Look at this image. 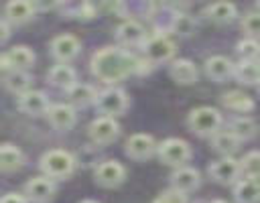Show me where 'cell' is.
<instances>
[{
    "label": "cell",
    "instance_id": "cell-1",
    "mask_svg": "<svg viewBox=\"0 0 260 203\" xmlns=\"http://www.w3.org/2000/svg\"><path fill=\"white\" fill-rule=\"evenodd\" d=\"M138 63L140 59L122 47H104L93 53L89 67L93 77L112 85L126 79L128 75H134L138 71Z\"/></svg>",
    "mask_w": 260,
    "mask_h": 203
},
{
    "label": "cell",
    "instance_id": "cell-2",
    "mask_svg": "<svg viewBox=\"0 0 260 203\" xmlns=\"http://www.w3.org/2000/svg\"><path fill=\"white\" fill-rule=\"evenodd\" d=\"M39 166H41L43 175L49 179H67L75 171V158L67 150L53 148L41 156Z\"/></svg>",
    "mask_w": 260,
    "mask_h": 203
},
{
    "label": "cell",
    "instance_id": "cell-3",
    "mask_svg": "<svg viewBox=\"0 0 260 203\" xmlns=\"http://www.w3.org/2000/svg\"><path fill=\"white\" fill-rule=\"evenodd\" d=\"M221 122H223L221 114L209 106H201V108L191 110L189 118H187V126L199 136H215L221 128Z\"/></svg>",
    "mask_w": 260,
    "mask_h": 203
},
{
    "label": "cell",
    "instance_id": "cell-4",
    "mask_svg": "<svg viewBox=\"0 0 260 203\" xmlns=\"http://www.w3.org/2000/svg\"><path fill=\"white\" fill-rule=\"evenodd\" d=\"M156 154L165 164L181 168L191 158V146L181 138H167V140H162L158 144V152Z\"/></svg>",
    "mask_w": 260,
    "mask_h": 203
},
{
    "label": "cell",
    "instance_id": "cell-5",
    "mask_svg": "<svg viewBox=\"0 0 260 203\" xmlns=\"http://www.w3.org/2000/svg\"><path fill=\"white\" fill-rule=\"evenodd\" d=\"M126 108H128V97L118 87H108V89L100 91L98 101H95V110L100 114L108 116V118H114V116L124 114Z\"/></svg>",
    "mask_w": 260,
    "mask_h": 203
},
{
    "label": "cell",
    "instance_id": "cell-6",
    "mask_svg": "<svg viewBox=\"0 0 260 203\" xmlns=\"http://www.w3.org/2000/svg\"><path fill=\"white\" fill-rule=\"evenodd\" d=\"M0 63H2V69H4L6 73H8V71H26V69L35 63V53H32L28 47L18 45V47L8 49V51L2 55Z\"/></svg>",
    "mask_w": 260,
    "mask_h": 203
},
{
    "label": "cell",
    "instance_id": "cell-7",
    "mask_svg": "<svg viewBox=\"0 0 260 203\" xmlns=\"http://www.w3.org/2000/svg\"><path fill=\"white\" fill-rule=\"evenodd\" d=\"M144 55L152 65L154 63H165L175 55V43L171 39H167L165 35H154L146 41Z\"/></svg>",
    "mask_w": 260,
    "mask_h": 203
},
{
    "label": "cell",
    "instance_id": "cell-8",
    "mask_svg": "<svg viewBox=\"0 0 260 203\" xmlns=\"http://www.w3.org/2000/svg\"><path fill=\"white\" fill-rule=\"evenodd\" d=\"M124 150L134 160H146L154 152H158V144L154 142V138L150 134H132L126 140V148Z\"/></svg>",
    "mask_w": 260,
    "mask_h": 203
},
{
    "label": "cell",
    "instance_id": "cell-9",
    "mask_svg": "<svg viewBox=\"0 0 260 203\" xmlns=\"http://www.w3.org/2000/svg\"><path fill=\"white\" fill-rule=\"evenodd\" d=\"M93 177H95V183L98 185H102L106 189H112V187H118L124 181L126 168L118 160H104V162L98 164Z\"/></svg>",
    "mask_w": 260,
    "mask_h": 203
},
{
    "label": "cell",
    "instance_id": "cell-10",
    "mask_svg": "<svg viewBox=\"0 0 260 203\" xmlns=\"http://www.w3.org/2000/svg\"><path fill=\"white\" fill-rule=\"evenodd\" d=\"M118 134H120V126L114 118L102 116L89 124V138L95 144H110L112 140L118 138Z\"/></svg>",
    "mask_w": 260,
    "mask_h": 203
},
{
    "label": "cell",
    "instance_id": "cell-11",
    "mask_svg": "<svg viewBox=\"0 0 260 203\" xmlns=\"http://www.w3.org/2000/svg\"><path fill=\"white\" fill-rule=\"evenodd\" d=\"M55 195V183L49 177H32L24 185V197L32 203H47Z\"/></svg>",
    "mask_w": 260,
    "mask_h": 203
},
{
    "label": "cell",
    "instance_id": "cell-12",
    "mask_svg": "<svg viewBox=\"0 0 260 203\" xmlns=\"http://www.w3.org/2000/svg\"><path fill=\"white\" fill-rule=\"evenodd\" d=\"M79 49H81V43L73 35H59V37H55L51 41V55L59 63H67V61L75 59Z\"/></svg>",
    "mask_w": 260,
    "mask_h": 203
},
{
    "label": "cell",
    "instance_id": "cell-13",
    "mask_svg": "<svg viewBox=\"0 0 260 203\" xmlns=\"http://www.w3.org/2000/svg\"><path fill=\"white\" fill-rule=\"evenodd\" d=\"M240 175H242V166L232 156H223V158L215 160L213 164H209V177L217 183H223V185L234 183Z\"/></svg>",
    "mask_w": 260,
    "mask_h": 203
},
{
    "label": "cell",
    "instance_id": "cell-14",
    "mask_svg": "<svg viewBox=\"0 0 260 203\" xmlns=\"http://www.w3.org/2000/svg\"><path fill=\"white\" fill-rule=\"evenodd\" d=\"M35 14H37V6L35 2L28 0H12L4 6V18L12 24H24L32 20Z\"/></svg>",
    "mask_w": 260,
    "mask_h": 203
},
{
    "label": "cell",
    "instance_id": "cell-15",
    "mask_svg": "<svg viewBox=\"0 0 260 203\" xmlns=\"http://www.w3.org/2000/svg\"><path fill=\"white\" fill-rule=\"evenodd\" d=\"M47 118H49V124L55 130H69L77 122V114H75L71 104H55V106H51L49 112H47Z\"/></svg>",
    "mask_w": 260,
    "mask_h": 203
},
{
    "label": "cell",
    "instance_id": "cell-16",
    "mask_svg": "<svg viewBox=\"0 0 260 203\" xmlns=\"http://www.w3.org/2000/svg\"><path fill=\"white\" fill-rule=\"evenodd\" d=\"M116 37H118V41L122 43V45H126V47H144L146 45V32H144V28L136 22V20H124L118 28H116Z\"/></svg>",
    "mask_w": 260,
    "mask_h": 203
},
{
    "label": "cell",
    "instance_id": "cell-17",
    "mask_svg": "<svg viewBox=\"0 0 260 203\" xmlns=\"http://www.w3.org/2000/svg\"><path fill=\"white\" fill-rule=\"evenodd\" d=\"M18 108L28 116H41V114H47L51 106H49V97L43 91L30 89L18 97Z\"/></svg>",
    "mask_w": 260,
    "mask_h": 203
},
{
    "label": "cell",
    "instance_id": "cell-18",
    "mask_svg": "<svg viewBox=\"0 0 260 203\" xmlns=\"http://www.w3.org/2000/svg\"><path fill=\"white\" fill-rule=\"evenodd\" d=\"M234 69H236V65L223 55H213L205 61V75L217 83L228 79L230 75H234Z\"/></svg>",
    "mask_w": 260,
    "mask_h": 203
},
{
    "label": "cell",
    "instance_id": "cell-19",
    "mask_svg": "<svg viewBox=\"0 0 260 203\" xmlns=\"http://www.w3.org/2000/svg\"><path fill=\"white\" fill-rule=\"evenodd\" d=\"M199 187V173L191 166H181L171 175V189L181 193H191Z\"/></svg>",
    "mask_w": 260,
    "mask_h": 203
},
{
    "label": "cell",
    "instance_id": "cell-20",
    "mask_svg": "<svg viewBox=\"0 0 260 203\" xmlns=\"http://www.w3.org/2000/svg\"><path fill=\"white\" fill-rule=\"evenodd\" d=\"M47 79L51 85L59 87V89H65L69 91L73 85H77V75L73 71V67L65 65V63H59L55 67H51V71L47 73Z\"/></svg>",
    "mask_w": 260,
    "mask_h": 203
},
{
    "label": "cell",
    "instance_id": "cell-21",
    "mask_svg": "<svg viewBox=\"0 0 260 203\" xmlns=\"http://www.w3.org/2000/svg\"><path fill=\"white\" fill-rule=\"evenodd\" d=\"M169 73H171V77L177 81V83H181V85H191V83H195L197 81V67L189 61V59H175L173 63H171V67H169Z\"/></svg>",
    "mask_w": 260,
    "mask_h": 203
},
{
    "label": "cell",
    "instance_id": "cell-22",
    "mask_svg": "<svg viewBox=\"0 0 260 203\" xmlns=\"http://www.w3.org/2000/svg\"><path fill=\"white\" fill-rule=\"evenodd\" d=\"M24 162V154L18 146L10 144V142H4L2 148H0V168L2 173H12V171H18Z\"/></svg>",
    "mask_w": 260,
    "mask_h": 203
},
{
    "label": "cell",
    "instance_id": "cell-23",
    "mask_svg": "<svg viewBox=\"0 0 260 203\" xmlns=\"http://www.w3.org/2000/svg\"><path fill=\"white\" fill-rule=\"evenodd\" d=\"M221 104L232 110V112H238V114H246V112H252L254 110V99L250 95H246L244 91H228L221 95Z\"/></svg>",
    "mask_w": 260,
    "mask_h": 203
},
{
    "label": "cell",
    "instance_id": "cell-24",
    "mask_svg": "<svg viewBox=\"0 0 260 203\" xmlns=\"http://www.w3.org/2000/svg\"><path fill=\"white\" fill-rule=\"evenodd\" d=\"M98 91H95V87H91L89 83H77V85H73L69 91H67V97H69V101L73 104V106H81V108H85V106H89V104H95L98 101Z\"/></svg>",
    "mask_w": 260,
    "mask_h": 203
},
{
    "label": "cell",
    "instance_id": "cell-25",
    "mask_svg": "<svg viewBox=\"0 0 260 203\" xmlns=\"http://www.w3.org/2000/svg\"><path fill=\"white\" fill-rule=\"evenodd\" d=\"M234 75L244 85H258L260 83V63L258 61H240L234 69Z\"/></svg>",
    "mask_w": 260,
    "mask_h": 203
},
{
    "label": "cell",
    "instance_id": "cell-26",
    "mask_svg": "<svg viewBox=\"0 0 260 203\" xmlns=\"http://www.w3.org/2000/svg\"><path fill=\"white\" fill-rule=\"evenodd\" d=\"M30 83H32V77H30L28 71H8L4 75L6 89L12 91V93H18V95L30 91Z\"/></svg>",
    "mask_w": 260,
    "mask_h": 203
},
{
    "label": "cell",
    "instance_id": "cell-27",
    "mask_svg": "<svg viewBox=\"0 0 260 203\" xmlns=\"http://www.w3.org/2000/svg\"><path fill=\"white\" fill-rule=\"evenodd\" d=\"M205 14L209 16V20H213V22H217V24H228V22H232V20L236 18L238 10H236V6L230 4V2H215V4L207 6Z\"/></svg>",
    "mask_w": 260,
    "mask_h": 203
},
{
    "label": "cell",
    "instance_id": "cell-28",
    "mask_svg": "<svg viewBox=\"0 0 260 203\" xmlns=\"http://www.w3.org/2000/svg\"><path fill=\"white\" fill-rule=\"evenodd\" d=\"M230 132L242 142V140H250L256 136L258 132V124L252 120V118H246V116H240L236 120H232L230 124Z\"/></svg>",
    "mask_w": 260,
    "mask_h": 203
},
{
    "label": "cell",
    "instance_id": "cell-29",
    "mask_svg": "<svg viewBox=\"0 0 260 203\" xmlns=\"http://www.w3.org/2000/svg\"><path fill=\"white\" fill-rule=\"evenodd\" d=\"M234 197L238 203H258L260 201V187H256L250 179H242L234 187Z\"/></svg>",
    "mask_w": 260,
    "mask_h": 203
},
{
    "label": "cell",
    "instance_id": "cell-30",
    "mask_svg": "<svg viewBox=\"0 0 260 203\" xmlns=\"http://www.w3.org/2000/svg\"><path fill=\"white\" fill-rule=\"evenodd\" d=\"M211 142H213V148L223 156H232L240 146V140L230 130H219L215 136H211Z\"/></svg>",
    "mask_w": 260,
    "mask_h": 203
},
{
    "label": "cell",
    "instance_id": "cell-31",
    "mask_svg": "<svg viewBox=\"0 0 260 203\" xmlns=\"http://www.w3.org/2000/svg\"><path fill=\"white\" fill-rule=\"evenodd\" d=\"M240 166H242V175H244L246 179L260 177V150L248 152V154L240 160Z\"/></svg>",
    "mask_w": 260,
    "mask_h": 203
},
{
    "label": "cell",
    "instance_id": "cell-32",
    "mask_svg": "<svg viewBox=\"0 0 260 203\" xmlns=\"http://www.w3.org/2000/svg\"><path fill=\"white\" fill-rule=\"evenodd\" d=\"M171 30L181 35V37H189L195 30V20L185 12H175L173 22H171Z\"/></svg>",
    "mask_w": 260,
    "mask_h": 203
},
{
    "label": "cell",
    "instance_id": "cell-33",
    "mask_svg": "<svg viewBox=\"0 0 260 203\" xmlns=\"http://www.w3.org/2000/svg\"><path fill=\"white\" fill-rule=\"evenodd\" d=\"M236 53L242 57V61H256L260 57V45L254 39H244L238 43Z\"/></svg>",
    "mask_w": 260,
    "mask_h": 203
},
{
    "label": "cell",
    "instance_id": "cell-34",
    "mask_svg": "<svg viewBox=\"0 0 260 203\" xmlns=\"http://www.w3.org/2000/svg\"><path fill=\"white\" fill-rule=\"evenodd\" d=\"M242 30L250 37V39H260V12L258 10H252L248 14H244L242 18Z\"/></svg>",
    "mask_w": 260,
    "mask_h": 203
},
{
    "label": "cell",
    "instance_id": "cell-35",
    "mask_svg": "<svg viewBox=\"0 0 260 203\" xmlns=\"http://www.w3.org/2000/svg\"><path fill=\"white\" fill-rule=\"evenodd\" d=\"M152 203H187V195L175 189H169L165 193H160Z\"/></svg>",
    "mask_w": 260,
    "mask_h": 203
},
{
    "label": "cell",
    "instance_id": "cell-36",
    "mask_svg": "<svg viewBox=\"0 0 260 203\" xmlns=\"http://www.w3.org/2000/svg\"><path fill=\"white\" fill-rule=\"evenodd\" d=\"M95 10H98V8H95L93 4H89V2H81V4L73 6L71 14H73L75 18H79V20H89V18L95 16Z\"/></svg>",
    "mask_w": 260,
    "mask_h": 203
},
{
    "label": "cell",
    "instance_id": "cell-37",
    "mask_svg": "<svg viewBox=\"0 0 260 203\" xmlns=\"http://www.w3.org/2000/svg\"><path fill=\"white\" fill-rule=\"evenodd\" d=\"M98 10H108V12H112V14H124L126 6L120 4V2H114V4H112V2H106V4H100Z\"/></svg>",
    "mask_w": 260,
    "mask_h": 203
},
{
    "label": "cell",
    "instance_id": "cell-38",
    "mask_svg": "<svg viewBox=\"0 0 260 203\" xmlns=\"http://www.w3.org/2000/svg\"><path fill=\"white\" fill-rule=\"evenodd\" d=\"M0 203H28V199L20 193H6Z\"/></svg>",
    "mask_w": 260,
    "mask_h": 203
},
{
    "label": "cell",
    "instance_id": "cell-39",
    "mask_svg": "<svg viewBox=\"0 0 260 203\" xmlns=\"http://www.w3.org/2000/svg\"><path fill=\"white\" fill-rule=\"evenodd\" d=\"M8 35H10V26H8V20H6V18H2V22H0V41L4 43V41L8 39Z\"/></svg>",
    "mask_w": 260,
    "mask_h": 203
},
{
    "label": "cell",
    "instance_id": "cell-40",
    "mask_svg": "<svg viewBox=\"0 0 260 203\" xmlns=\"http://www.w3.org/2000/svg\"><path fill=\"white\" fill-rule=\"evenodd\" d=\"M81 203H98V201H93V199H85V201H81Z\"/></svg>",
    "mask_w": 260,
    "mask_h": 203
},
{
    "label": "cell",
    "instance_id": "cell-41",
    "mask_svg": "<svg viewBox=\"0 0 260 203\" xmlns=\"http://www.w3.org/2000/svg\"><path fill=\"white\" fill-rule=\"evenodd\" d=\"M254 10H258V12H260V2H256V8H254Z\"/></svg>",
    "mask_w": 260,
    "mask_h": 203
},
{
    "label": "cell",
    "instance_id": "cell-42",
    "mask_svg": "<svg viewBox=\"0 0 260 203\" xmlns=\"http://www.w3.org/2000/svg\"><path fill=\"white\" fill-rule=\"evenodd\" d=\"M211 203H225V201H211Z\"/></svg>",
    "mask_w": 260,
    "mask_h": 203
},
{
    "label": "cell",
    "instance_id": "cell-43",
    "mask_svg": "<svg viewBox=\"0 0 260 203\" xmlns=\"http://www.w3.org/2000/svg\"><path fill=\"white\" fill-rule=\"evenodd\" d=\"M258 93H260V83H258Z\"/></svg>",
    "mask_w": 260,
    "mask_h": 203
}]
</instances>
